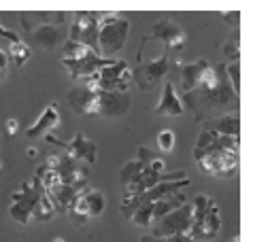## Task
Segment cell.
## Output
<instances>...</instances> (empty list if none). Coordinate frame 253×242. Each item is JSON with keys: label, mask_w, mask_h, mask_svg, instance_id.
I'll list each match as a JSON object with an SVG mask.
<instances>
[{"label": "cell", "mask_w": 253, "mask_h": 242, "mask_svg": "<svg viewBox=\"0 0 253 242\" xmlns=\"http://www.w3.org/2000/svg\"><path fill=\"white\" fill-rule=\"evenodd\" d=\"M192 227V206L183 204L181 208L168 212L160 221L151 225V236L153 238H168V236H179V234H187Z\"/></svg>", "instance_id": "obj_7"}, {"label": "cell", "mask_w": 253, "mask_h": 242, "mask_svg": "<svg viewBox=\"0 0 253 242\" xmlns=\"http://www.w3.org/2000/svg\"><path fill=\"white\" fill-rule=\"evenodd\" d=\"M104 206H107V200H104L102 191L92 189V187L85 185L83 189H79V194H77L73 206H70L68 215L75 223L85 225L87 221H92V219L102 215Z\"/></svg>", "instance_id": "obj_6"}, {"label": "cell", "mask_w": 253, "mask_h": 242, "mask_svg": "<svg viewBox=\"0 0 253 242\" xmlns=\"http://www.w3.org/2000/svg\"><path fill=\"white\" fill-rule=\"evenodd\" d=\"M194 160L209 176H230L236 172L241 161V138L213 136L205 149H194Z\"/></svg>", "instance_id": "obj_1"}, {"label": "cell", "mask_w": 253, "mask_h": 242, "mask_svg": "<svg viewBox=\"0 0 253 242\" xmlns=\"http://www.w3.org/2000/svg\"><path fill=\"white\" fill-rule=\"evenodd\" d=\"M177 66L181 70V89L185 91H192L196 89V85H198L200 81V77L205 75V70L211 68V64L205 60V58H200L198 62H177Z\"/></svg>", "instance_id": "obj_20"}, {"label": "cell", "mask_w": 253, "mask_h": 242, "mask_svg": "<svg viewBox=\"0 0 253 242\" xmlns=\"http://www.w3.org/2000/svg\"><path fill=\"white\" fill-rule=\"evenodd\" d=\"M174 142H177V136L172 130H164L158 134V149L162 153H170L174 149Z\"/></svg>", "instance_id": "obj_28"}, {"label": "cell", "mask_w": 253, "mask_h": 242, "mask_svg": "<svg viewBox=\"0 0 253 242\" xmlns=\"http://www.w3.org/2000/svg\"><path fill=\"white\" fill-rule=\"evenodd\" d=\"M149 39H158L164 42V47H166L164 55H168V58L170 55H179L185 47V32L181 30V26H177L170 19H162L158 24H153Z\"/></svg>", "instance_id": "obj_10"}, {"label": "cell", "mask_w": 253, "mask_h": 242, "mask_svg": "<svg viewBox=\"0 0 253 242\" xmlns=\"http://www.w3.org/2000/svg\"><path fill=\"white\" fill-rule=\"evenodd\" d=\"M55 215V208H53V202H51V198H49L43 187L39 189V196H37V200H34V208H32V219H37V221H49Z\"/></svg>", "instance_id": "obj_23"}, {"label": "cell", "mask_w": 253, "mask_h": 242, "mask_svg": "<svg viewBox=\"0 0 253 242\" xmlns=\"http://www.w3.org/2000/svg\"><path fill=\"white\" fill-rule=\"evenodd\" d=\"M32 55V49L28 47V42L19 40V42H11L9 45V51H6V58H9V64H13V66L22 68L24 64L30 60Z\"/></svg>", "instance_id": "obj_24"}, {"label": "cell", "mask_w": 253, "mask_h": 242, "mask_svg": "<svg viewBox=\"0 0 253 242\" xmlns=\"http://www.w3.org/2000/svg\"><path fill=\"white\" fill-rule=\"evenodd\" d=\"M132 98L128 91H96V111L102 117H122L128 113Z\"/></svg>", "instance_id": "obj_12"}, {"label": "cell", "mask_w": 253, "mask_h": 242, "mask_svg": "<svg viewBox=\"0 0 253 242\" xmlns=\"http://www.w3.org/2000/svg\"><path fill=\"white\" fill-rule=\"evenodd\" d=\"M132 70L124 60H113L109 66L100 68L92 77L81 79L79 85L89 91H128Z\"/></svg>", "instance_id": "obj_5"}, {"label": "cell", "mask_w": 253, "mask_h": 242, "mask_svg": "<svg viewBox=\"0 0 253 242\" xmlns=\"http://www.w3.org/2000/svg\"><path fill=\"white\" fill-rule=\"evenodd\" d=\"M39 189L41 185L34 181V183H28L24 181L22 185V191H17V194L11 196V219L22 225H28L32 221V208H34V200H37L39 196Z\"/></svg>", "instance_id": "obj_9"}, {"label": "cell", "mask_w": 253, "mask_h": 242, "mask_svg": "<svg viewBox=\"0 0 253 242\" xmlns=\"http://www.w3.org/2000/svg\"><path fill=\"white\" fill-rule=\"evenodd\" d=\"M32 32V40H37L43 49H53L60 45L62 40V30L58 24H51V21H47V24H41L39 28H34Z\"/></svg>", "instance_id": "obj_22"}, {"label": "cell", "mask_w": 253, "mask_h": 242, "mask_svg": "<svg viewBox=\"0 0 253 242\" xmlns=\"http://www.w3.org/2000/svg\"><path fill=\"white\" fill-rule=\"evenodd\" d=\"M28 155H30V158H34V155H37V149L30 147V149H28Z\"/></svg>", "instance_id": "obj_34"}, {"label": "cell", "mask_w": 253, "mask_h": 242, "mask_svg": "<svg viewBox=\"0 0 253 242\" xmlns=\"http://www.w3.org/2000/svg\"><path fill=\"white\" fill-rule=\"evenodd\" d=\"M6 68H9V58H6V51L0 49V77L6 73Z\"/></svg>", "instance_id": "obj_31"}, {"label": "cell", "mask_w": 253, "mask_h": 242, "mask_svg": "<svg viewBox=\"0 0 253 242\" xmlns=\"http://www.w3.org/2000/svg\"><path fill=\"white\" fill-rule=\"evenodd\" d=\"M130 34V19L122 13H98V49L100 58L113 60L126 47Z\"/></svg>", "instance_id": "obj_3"}, {"label": "cell", "mask_w": 253, "mask_h": 242, "mask_svg": "<svg viewBox=\"0 0 253 242\" xmlns=\"http://www.w3.org/2000/svg\"><path fill=\"white\" fill-rule=\"evenodd\" d=\"M6 132H9L11 136H13V134H17V121H15V119H9V121H6Z\"/></svg>", "instance_id": "obj_32"}, {"label": "cell", "mask_w": 253, "mask_h": 242, "mask_svg": "<svg viewBox=\"0 0 253 242\" xmlns=\"http://www.w3.org/2000/svg\"><path fill=\"white\" fill-rule=\"evenodd\" d=\"M226 75H228V81L232 85V89H234V94H238L241 91V60L226 64Z\"/></svg>", "instance_id": "obj_27"}, {"label": "cell", "mask_w": 253, "mask_h": 242, "mask_svg": "<svg viewBox=\"0 0 253 242\" xmlns=\"http://www.w3.org/2000/svg\"><path fill=\"white\" fill-rule=\"evenodd\" d=\"M205 130L217 136H238L241 134V113H223V115L211 117L205 121Z\"/></svg>", "instance_id": "obj_16"}, {"label": "cell", "mask_w": 253, "mask_h": 242, "mask_svg": "<svg viewBox=\"0 0 253 242\" xmlns=\"http://www.w3.org/2000/svg\"><path fill=\"white\" fill-rule=\"evenodd\" d=\"M79 189H83V187H75V185H60V187H55L51 194H47L49 198H51L55 212H60V215H68V210H70V206H73L77 194H79Z\"/></svg>", "instance_id": "obj_21"}, {"label": "cell", "mask_w": 253, "mask_h": 242, "mask_svg": "<svg viewBox=\"0 0 253 242\" xmlns=\"http://www.w3.org/2000/svg\"><path fill=\"white\" fill-rule=\"evenodd\" d=\"M60 121H62V117L58 113V106L49 104V106H45V111L41 113V117L26 130V136L32 138V140L34 138H45L49 134V130H55V127L60 125Z\"/></svg>", "instance_id": "obj_17"}, {"label": "cell", "mask_w": 253, "mask_h": 242, "mask_svg": "<svg viewBox=\"0 0 253 242\" xmlns=\"http://www.w3.org/2000/svg\"><path fill=\"white\" fill-rule=\"evenodd\" d=\"M221 230V212L209 196L198 194L196 202L192 206V227H189L187 236L194 242H207L217 238Z\"/></svg>", "instance_id": "obj_4"}, {"label": "cell", "mask_w": 253, "mask_h": 242, "mask_svg": "<svg viewBox=\"0 0 253 242\" xmlns=\"http://www.w3.org/2000/svg\"><path fill=\"white\" fill-rule=\"evenodd\" d=\"M68 104L77 115H98L96 111V91H89L85 87H75L68 91Z\"/></svg>", "instance_id": "obj_18"}, {"label": "cell", "mask_w": 253, "mask_h": 242, "mask_svg": "<svg viewBox=\"0 0 253 242\" xmlns=\"http://www.w3.org/2000/svg\"><path fill=\"white\" fill-rule=\"evenodd\" d=\"M232 242H241V236H238V234H236V236H234V240H232Z\"/></svg>", "instance_id": "obj_35"}, {"label": "cell", "mask_w": 253, "mask_h": 242, "mask_svg": "<svg viewBox=\"0 0 253 242\" xmlns=\"http://www.w3.org/2000/svg\"><path fill=\"white\" fill-rule=\"evenodd\" d=\"M140 242H194L187 234H179V236H168V238H153V236H145L140 238Z\"/></svg>", "instance_id": "obj_29"}, {"label": "cell", "mask_w": 253, "mask_h": 242, "mask_svg": "<svg viewBox=\"0 0 253 242\" xmlns=\"http://www.w3.org/2000/svg\"><path fill=\"white\" fill-rule=\"evenodd\" d=\"M217 83L213 85L211 89H192L187 91V94L183 96L185 104L189 106V109L194 111L196 119L200 121H207L213 117H217V113L228 109V106L232 104V100H238V94H234V89H232V85L228 81V75H226V64H217Z\"/></svg>", "instance_id": "obj_2"}, {"label": "cell", "mask_w": 253, "mask_h": 242, "mask_svg": "<svg viewBox=\"0 0 253 242\" xmlns=\"http://www.w3.org/2000/svg\"><path fill=\"white\" fill-rule=\"evenodd\" d=\"M53 242H64V238H55Z\"/></svg>", "instance_id": "obj_36"}, {"label": "cell", "mask_w": 253, "mask_h": 242, "mask_svg": "<svg viewBox=\"0 0 253 242\" xmlns=\"http://www.w3.org/2000/svg\"><path fill=\"white\" fill-rule=\"evenodd\" d=\"M0 37L9 40V45H11V42H19V40H22V39H19L13 30H6V28H2V26H0Z\"/></svg>", "instance_id": "obj_30"}, {"label": "cell", "mask_w": 253, "mask_h": 242, "mask_svg": "<svg viewBox=\"0 0 253 242\" xmlns=\"http://www.w3.org/2000/svg\"><path fill=\"white\" fill-rule=\"evenodd\" d=\"M68 37H70L68 40L81 42V45L89 47L92 51L100 55V49H98V13H89V11L75 13V21L70 24Z\"/></svg>", "instance_id": "obj_8"}, {"label": "cell", "mask_w": 253, "mask_h": 242, "mask_svg": "<svg viewBox=\"0 0 253 242\" xmlns=\"http://www.w3.org/2000/svg\"><path fill=\"white\" fill-rule=\"evenodd\" d=\"M64 151L73 160L83 161V163H87V166H92V163L96 161V158H98V145L94 140L85 138V134H77L73 140L66 142Z\"/></svg>", "instance_id": "obj_15"}, {"label": "cell", "mask_w": 253, "mask_h": 242, "mask_svg": "<svg viewBox=\"0 0 253 242\" xmlns=\"http://www.w3.org/2000/svg\"><path fill=\"white\" fill-rule=\"evenodd\" d=\"M89 55H98L96 51H92L89 47L81 45V42H73L66 40L64 47H62V60H85Z\"/></svg>", "instance_id": "obj_26"}, {"label": "cell", "mask_w": 253, "mask_h": 242, "mask_svg": "<svg viewBox=\"0 0 253 242\" xmlns=\"http://www.w3.org/2000/svg\"><path fill=\"white\" fill-rule=\"evenodd\" d=\"M37 181L41 187H43L45 194H51V191L55 187H60L62 181H60V176H58V170H53V168H47V166H41L37 170Z\"/></svg>", "instance_id": "obj_25"}, {"label": "cell", "mask_w": 253, "mask_h": 242, "mask_svg": "<svg viewBox=\"0 0 253 242\" xmlns=\"http://www.w3.org/2000/svg\"><path fill=\"white\" fill-rule=\"evenodd\" d=\"M223 19H226V21H232V19H234L236 24H238V19H241V11H234V13H223Z\"/></svg>", "instance_id": "obj_33"}, {"label": "cell", "mask_w": 253, "mask_h": 242, "mask_svg": "<svg viewBox=\"0 0 253 242\" xmlns=\"http://www.w3.org/2000/svg\"><path fill=\"white\" fill-rule=\"evenodd\" d=\"M58 176L62 185H75V187H85V179L89 172V166L83 161L73 160L70 155H60V163H58Z\"/></svg>", "instance_id": "obj_13"}, {"label": "cell", "mask_w": 253, "mask_h": 242, "mask_svg": "<svg viewBox=\"0 0 253 242\" xmlns=\"http://www.w3.org/2000/svg\"><path fill=\"white\" fill-rule=\"evenodd\" d=\"M170 70V58L168 55H160V58L147 62V64H138L136 68H132V81H134L140 89H149L153 87L158 81H162Z\"/></svg>", "instance_id": "obj_11"}, {"label": "cell", "mask_w": 253, "mask_h": 242, "mask_svg": "<svg viewBox=\"0 0 253 242\" xmlns=\"http://www.w3.org/2000/svg\"><path fill=\"white\" fill-rule=\"evenodd\" d=\"M143 174H145V163H140L138 160L128 161L122 170H119V179H122V187H124V198H136L140 194H145Z\"/></svg>", "instance_id": "obj_14"}, {"label": "cell", "mask_w": 253, "mask_h": 242, "mask_svg": "<svg viewBox=\"0 0 253 242\" xmlns=\"http://www.w3.org/2000/svg\"><path fill=\"white\" fill-rule=\"evenodd\" d=\"M185 111L183 102L179 100L177 91H174V85L168 81L164 85V91H162V98L156 106V115L158 117H181Z\"/></svg>", "instance_id": "obj_19"}]
</instances>
